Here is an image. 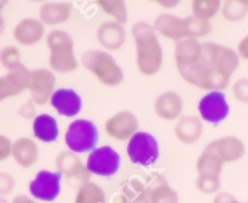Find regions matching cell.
<instances>
[{
  "instance_id": "cell-1",
  "label": "cell",
  "mask_w": 248,
  "mask_h": 203,
  "mask_svg": "<svg viewBox=\"0 0 248 203\" xmlns=\"http://www.w3.org/2000/svg\"><path fill=\"white\" fill-rule=\"evenodd\" d=\"M240 64L236 51L217 43L202 44L201 57L195 64L179 68L181 76L188 84L207 91H223Z\"/></svg>"
},
{
  "instance_id": "cell-2",
  "label": "cell",
  "mask_w": 248,
  "mask_h": 203,
  "mask_svg": "<svg viewBox=\"0 0 248 203\" xmlns=\"http://www.w3.org/2000/svg\"><path fill=\"white\" fill-rule=\"evenodd\" d=\"M137 51V67L145 76H153L160 70L164 60L161 44L157 40L154 27L144 21L132 26L131 30Z\"/></svg>"
},
{
  "instance_id": "cell-3",
  "label": "cell",
  "mask_w": 248,
  "mask_h": 203,
  "mask_svg": "<svg viewBox=\"0 0 248 203\" xmlns=\"http://www.w3.org/2000/svg\"><path fill=\"white\" fill-rule=\"evenodd\" d=\"M50 48L51 69L57 72H72L77 70L78 60L74 55V41L70 34L64 30H52L46 38Z\"/></svg>"
},
{
  "instance_id": "cell-4",
  "label": "cell",
  "mask_w": 248,
  "mask_h": 203,
  "mask_svg": "<svg viewBox=\"0 0 248 203\" xmlns=\"http://www.w3.org/2000/svg\"><path fill=\"white\" fill-rule=\"evenodd\" d=\"M81 60L84 67L106 86L115 87L123 82V69L109 53L99 50H90L84 52Z\"/></svg>"
},
{
  "instance_id": "cell-5",
  "label": "cell",
  "mask_w": 248,
  "mask_h": 203,
  "mask_svg": "<svg viewBox=\"0 0 248 203\" xmlns=\"http://www.w3.org/2000/svg\"><path fill=\"white\" fill-rule=\"evenodd\" d=\"M64 140L68 149L75 154L93 151L98 143V130L92 121L75 120L68 127Z\"/></svg>"
},
{
  "instance_id": "cell-6",
  "label": "cell",
  "mask_w": 248,
  "mask_h": 203,
  "mask_svg": "<svg viewBox=\"0 0 248 203\" xmlns=\"http://www.w3.org/2000/svg\"><path fill=\"white\" fill-rule=\"evenodd\" d=\"M159 144L157 140L148 132L138 130L127 144V155L135 164L148 167L155 163L159 159Z\"/></svg>"
},
{
  "instance_id": "cell-7",
  "label": "cell",
  "mask_w": 248,
  "mask_h": 203,
  "mask_svg": "<svg viewBox=\"0 0 248 203\" xmlns=\"http://www.w3.org/2000/svg\"><path fill=\"white\" fill-rule=\"evenodd\" d=\"M56 167L58 172L64 174L68 184L73 188L82 186L89 183L91 178V172L73 151H62L56 157Z\"/></svg>"
},
{
  "instance_id": "cell-8",
  "label": "cell",
  "mask_w": 248,
  "mask_h": 203,
  "mask_svg": "<svg viewBox=\"0 0 248 203\" xmlns=\"http://www.w3.org/2000/svg\"><path fill=\"white\" fill-rule=\"evenodd\" d=\"M121 159L116 150L111 146H101L94 149L87 159L86 167L91 174L99 176H111L118 173Z\"/></svg>"
},
{
  "instance_id": "cell-9",
  "label": "cell",
  "mask_w": 248,
  "mask_h": 203,
  "mask_svg": "<svg viewBox=\"0 0 248 203\" xmlns=\"http://www.w3.org/2000/svg\"><path fill=\"white\" fill-rule=\"evenodd\" d=\"M63 174L61 172H50L43 169L36 174L34 180L29 184L31 196L38 200L52 202L61 192V180Z\"/></svg>"
},
{
  "instance_id": "cell-10",
  "label": "cell",
  "mask_w": 248,
  "mask_h": 203,
  "mask_svg": "<svg viewBox=\"0 0 248 203\" xmlns=\"http://www.w3.org/2000/svg\"><path fill=\"white\" fill-rule=\"evenodd\" d=\"M201 117L207 122L217 126L229 115V104L222 91H213L203 96L199 102Z\"/></svg>"
},
{
  "instance_id": "cell-11",
  "label": "cell",
  "mask_w": 248,
  "mask_h": 203,
  "mask_svg": "<svg viewBox=\"0 0 248 203\" xmlns=\"http://www.w3.org/2000/svg\"><path fill=\"white\" fill-rule=\"evenodd\" d=\"M138 118L131 111H120L108 118L104 125L106 133L116 140L131 139L138 132Z\"/></svg>"
},
{
  "instance_id": "cell-12",
  "label": "cell",
  "mask_w": 248,
  "mask_h": 203,
  "mask_svg": "<svg viewBox=\"0 0 248 203\" xmlns=\"http://www.w3.org/2000/svg\"><path fill=\"white\" fill-rule=\"evenodd\" d=\"M56 77L53 72L48 69H35L31 72V99L36 105H45L47 103L48 98L52 97L55 93Z\"/></svg>"
},
{
  "instance_id": "cell-13",
  "label": "cell",
  "mask_w": 248,
  "mask_h": 203,
  "mask_svg": "<svg viewBox=\"0 0 248 203\" xmlns=\"http://www.w3.org/2000/svg\"><path fill=\"white\" fill-rule=\"evenodd\" d=\"M31 79V72H29L24 64L4 75L0 79V101L2 102L10 97L22 93L24 89H29Z\"/></svg>"
},
{
  "instance_id": "cell-14",
  "label": "cell",
  "mask_w": 248,
  "mask_h": 203,
  "mask_svg": "<svg viewBox=\"0 0 248 203\" xmlns=\"http://www.w3.org/2000/svg\"><path fill=\"white\" fill-rule=\"evenodd\" d=\"M51 105L60 115L74 117L81 111L82 101L78 92L72 88H60L51 97Z\"/></svg>"
},
{
  "instance_id": "cell-15",
  "label": "cell",
  "mask_w": 248,
  "mask_h": 203,
  "mask_svg": "<svg viewBox=\"0 0 248 203\" xmlns=\"http://www.w3.org/2000/svg\"><path fill=\"white\" fill-rule=\"evenodd\" d=\"M96 36L101 46L107 50L116 51L125 44L126 30L123 24L116 21H107L98 27Z\"/></svg>"
},
{
  "instance_id": "cell-16",
  "label": "cell",
  "mask_w": 248,
  "mask_h": 203,
  "mask_svg": "<svg viewBox=\"0 0 248 203\" xmlns=\"http://www.w3.org/2000/svg\"><path fill=\"white\" fill-rule=\"evenodd\" d=\"M206 147L215 151L224 163L239 161L244 157L245 150H246L242 140L236 137H225L213 140Z\"/></svg>"
},
{
  "instance_id": "cell-17",
  "label": "cell",
  "mask_w": 248,
  "mask_h": 203,
  "mask_svg": "<svg viewBox=\"0 0 248 203\" xmlns=\"http://www.w3.org/2000/svg\"><path fill=\"white\" fill-rule=\"evenodd\" d=\"M44 23L35 18H24L15 27L14 38L19 45L33 46L43 39Z\"/></svg>"
},
{
  "instance_id": "cell-18",
  "label": "cell",
  "mask_w": 248,
  "mask_h": 203,
  "mask_svg": "<svg viewBox=\"0 0 248 203\" xmlns=\"http://www.w3.org/2000/svg\"><path fill=\"white\" fill-rule=\"evenodd\" d=\"M174 134L183 144H195L203 134L202 121L195 115L182 116L174 128Z\"/></svg>"
},
{
  "instance_id": "cell-19",
  "label": "cell",
  "mask_w": 248,
  "mask_h": 203,
  "mask_svg": "<svg viewBox=\"0 0 248 203\" xmlns=\"http://www.w3.org/2000/svg\"><path fill=\"white\" fill-rule=\"evenodd\" d=\"M154 110L162 120L172 121L181 116L183 110V99L176 92H164L155 99Z\"/></svg>"
},
{
  "instance_id": "cell-20",
  "label": "cell",
  "mask_w": 248,
  "mask_h": 203,
  "mask_svg": "<svg viewBox=\"0 0 248 203\" xmlns=\"http://www.w3.org/2000/svg\"><path fill=\"white\" fill-rule=\"evenodd\" d=\"M202 52V44L198 39L184 38L176 44L174 58L177 68H184L193 65L200 59Z\"/></svg>"
},
{
  "instance_id": "cell-21",
  "label": "cell",
  "mask_w": 248,
  "mask_h": 203,
  "mask_svg": "<svg viewBox=\"0 0 248 203\" xmlns=\"http://www.w3.org/2000/svg\"><path fill=\"white\" fill-rule=\"evenodd\" d=\"M155 31L161 34L167 39H171L178 43L179 40L186 38L184 30V18L174 16L171 14H161L155 18L154 22Z\"/></svg>"
},
{
  "instance_id": "cell-22",
  "label": "cell",
  "mask_w": 248,
  "mask_h": 203,
  "mask_svg": "<svg viewBox=\"0 0 248 203\" xmlns=\"http://www.w3.org/2000/svg\"><path fill=\"white\" fill-rule=\"evenodd\" d=\"M12 157L23 168H29L39 160V147L31 138H19L12 145Z\"/></svg>"
},
{
  "instance_id": "cell-23",
  "label": "cell",
  "mask_w": 248,
  "mask_h": 203,
  "mask_svg": "<svg viewBox=\"0 0 248 203\" xmlns=\"http://www.w3.org/2000/svg\"><path fill=\"white\" fill-rule=\"evenodd\" d=\"M70 14L72 4L69 2H45L39 11L40 21L48 26L64 23L70 18Z\"/></svg>"
},
{
  "instance_id": "cell-24",
  "label": "cell",
  "mask_w": 248,
  "mask_h": 203,
  "mask_svg": "<svg viewBox=\"0 0 248 203\" xmlns=\"http://www.w3.org/2000/svg\"><path fill=\"white\" fill-rule=\"evenodd\" d=\"M33 132L34 135L44 143L56 142L60 134L57 121L48 114H41L34 118Z\"/></svg>"
},
{
  "instance_id": "cell-25",
  "label": "cell",
  "mask_w": 248,
  "mask_h": 203,
  "mask_svg": "<svg viewBox=\"0 0 248 203\" xmlns=\"http://www.w3.org/2000/svg\"><path fill=\"white\" fill-rule=\"evenodd\" d=\"M223 163L224 162L215 151L205 147L196 162V169L201 176H220Z\"/></svg>"
},
{
  "instance_id": "cell-26",
  "label": "cell",
  "mask_w": 248,
  "mask_h": 203,
  "mask_svg": "<svg viewBox=\"0 0 248 203\" xmlns=\"http://www.w3.org/2000/svg\"><path fill=\"white\" fill-rule=\"evenodd\" d=\"M148 191L150 203H178V193L162 178L153 184Z\"/></svg>"
},
{
  "instance_id": "cell-27",
  "label": "cell",
  "mask_w": 248,
  "mask_h": 203,
  "mask_svg": "<svg viewBox=\"0 0 248 203\" xmlns=\"http://www.w3.org/2000/svg\"><path fill=\"white\" fill-rule=\"evenodd\" d=\"M74 203H106V195L101 186L89 181L78 188Z\"/></svg>"
},
{
  "instance_id": "cell-28",
  "label": "cell",
  "mask_w": 248,
  "mask_h": 203,
  "mask_svg": "<svg viewBox=\"0 0 248 203\" xmlns=\"http://www.w3.org/2000/svg\"><path fill=\"white\" fill-rule=\"evenodd\" d=\"M184 30H186V38L198 39L210 34L212 31V24L210 23V21H203L191 14L184 18Z\"/></svg>"
},
{
  "instance_id": "cell-29",
  "label": "cell",
  "mask_w": 248,
  "mask_h": 203,
  "mask_svg": "<svg viewBox=\"0 0 248 203\" xmlns=\"http://www.w3.org/2000/svg\"><path fill=\"white\" fill-rule=\"evenodd\" d=\"M97 5L107 14L113 16L118 23L124 24L127 22V6L123 0H98Z\"/></svg>"
},
{
  "instance_id": "cell-30",
  "label": "cell",
  "mask_w": 248,
  "mask_h": 203,
  "mask_svg": "<svg viewBox=\"0 0 248 203\" xmlns=\"http://www.w3.org/2000/svg\"><path fill=\"white\" fill-rule=\"evenodd\" d=\"M222 2L219 0H194L191 2L193 14L203 21H210L219 11Z\"/></svg>"
},
{
  "instance_id": "cell-31",
  "label": "cell",
  "mask_w": 248,
  "mask_h": 203,
  "mask_svg": "<svg viewBox=\"0 0 248 203\" xmlns=\"http://www.w3.org/2000/svg\"><path fill=\"white\" fill-rule=\"evenodd\" d=\"M222 12L227 21H241L248 14V0H228L223 4Z\"/></svg>"
},
{
  "instance_id": "cell-32",
  "label": "cell",
  "mask_w": 248,
  "mask_h": 203,
  "mask_svg": "<svg viewBox=\"0 0 248 203\" xmlns=\"http://www.w3.org/2000/svg\"><path fill=\"white\" fill-rule=\"evenodd\" d=\"M124 200L126 203H150L149 191L140 181L131 180L124 191Z\"/></svg>"
},
{
  "instance_id": "cell-33",
  "label": "cell",
  "mask_w": 248,
  "mask_h": 203,
  "mask_svg": "<svg viewBox=\"0 0 248 203\" xmlns=\"http://www.w3.org/2000/svg\"><path fill=\"white\" fill-rule=\"evenodd\" d=\"M0 62H1L2 67L9 69L10 72L17 69L23 64L21 62V52L15 46H6L2 48L0 52Z\"/></svg>"
},
{
  "instance_id": "cell-34",
  "label": "cell",
  "mask_w": 248,
  "mask_h": 203,
  "mask_svg": "<svg viewBox=\"0 0 248 203\" xmlns=\"http://www.w3.org/2000/svg\"><path fill=\"white\" fill-rule=\"evenodd\" d=\"M196 188L203 193L217 192L220 188L219 176H201L199 175L196 180Z\"/></svg>"
},
{
  "instance_id": "cell-35",
  "label": "cell",
  "mask_w": 248,
  "mask_h": 203,
  "mask_svg": "<svg viewBox=\"0 0 248 203\" xmlns=\"http://www.w3.org/2000/svg\"><path fill=\"white\" fill-rule=\"evenodd\" d=\"M232 94L241 103L248 104V79H240L232 85Z\"/></svg>"
},
{
  "instance_id": "cell-36",
  "label": "cell",
  "mask_w": 248,
  "mask_h": 203,
  "mask_svg": "<svg viewBox=\"0 0 248 203\" xmlns=\"http://www.w3.org/2000/svg\"><path fill=\"white\" fill-rule=\"evenodd\" d=\"M15 180L11 175L6 174L5 172L0 173V193L5 195L14 190Z\"/></svg>"
},
{
  "instance_id": "cell-37",
  "label": "cell",
  "mask_w": 248,
  "mask_h": 203,
  "mask_svg": "<svg viewBox=\"0 0 248 203\" xmlns=\"http://www.w3.org/2000/svg\"><path fill=\"white\" fill-rule=\"evenodd\" d=\"M12 145L5 135H0V161H4L12 155Z\"/></svg>"
},
{
  "instance_id": "cell-38",
  "label": "cell",
  "mask_w": 248,
  "mask_h": 203,
  "mask_svg": "<svg viewBox=\"0 0 248 203\" xmlns=\"http://www.w3.org/2000/svg\"><path fill=\"white\" fill-rule=\"evenodd\" d=\"M33 99L27 101L21 108L18 109V114L24 118H33L35 116V105Z\"/></svg>"
},
{
  "instance_id": "cell-39",
  "label": "cell",
  "mask_w": 248,
  "mask_h": 203,
  "mask_svg": "<svg viewBox=\"0 0 248 203\" xmlns=\"http://www.w3.org/2000/svg\"><path fill=\"white\" fill-rule=\"evenodd\" d=\"M213 203H240L232 193L229 192H219L216 195Z\"/></svg>"
},
{
  "instance_id": "cell-40",
  "label": "cell",
  "mask_w": 248,
  "mask_h": 203,
  "mask_svg": "<svg viewBox=\"0 0 248 203\" xmlns=\"http://www.w3.org/2000/svg\"><path fill=\"white\" fill-rule=\"evenodd\" d=\"M237 53L240 57L248 60V35L240 41L239 46H237Z\"/></svg>"
},
{
  "instance_id": "cell-41",
  "label": "cell",
  "mask_w": 248,
  "mask_h": 203,
  "mask_svg": "<svg viewBox=\"0 0 248 203\" xmlns=\"http://www.w3.org/2000/svg\"><path fill=\"white\" fill-rule=\"evenodd\" d=\"M12 203H36V202H34L33 200H31L28 196L18 195L12 200Z\"/></svg>"
},
{
  "instance_id": "cell-42",
  "label": "cell",
  "mask_w": 248,
  "mask_h": 203,
  "mask_svg": "<svg viewBox=\"0 0 248 203\" xmlns=\"http://www.w3.org/2000/svg\"><path fill=\"white\" fill-rule=\"evenodd\" d=\"M157 4L162 5V6L165 7H169V9H172V7H174L176 5H178L179 1H157Z\"/></svg>"
},
{
  "instance_id": "cell-43",
  "label": "cell",
  "mask_w": 248,
  "mask_h": 203,
  "mask_svg": "<svg viewBox=\"0 0 248 203\" xmlns=\"http://www.w3.org/2000/svg\"><path fill=\"white\" fill-rule=\"evenodd\" d=\"M0 203H6V201H5L4 198H0Z\"/></svg>"
}]
</instances>
